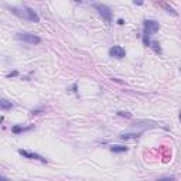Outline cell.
Returning a JSON list of instances; mask_svg holds the SVG:
<instances>
[{"label":"cell","instance_id":"obj_17","mask_svg":"<svg viewBox=\"0 0 181 181\" xmlns=\"http://www.w3.org/2000/svg\"><path fill=\"white\" fill-rule=\"evenodd\" d=\"M117 23H119V24H125V21H123L122 19H119V20H117Z\"/></svg>","mask_w":181,"mask_h":181},{"label":"cell","instance_id":"obj_10","mask_svg":"<svg viewBox=\"0 0 181 181\" xmlns=\"http://www.w3.org/2000/svg\"><path fill=\"white\" fill-rule=\"evenodd\" d=\"M0 108H2V111H7V109H11L13 108V103L7 101V99H2L0 101Z\"/></svg>","mask_w":181,"mask_h":181},{"label":"cell","instance_id":"obj_9","mask_svg":"<svg viewBox=\"0 0 181 181\" xmlns=\"http://www.w3.org/2000/svg\"><path fill=\"white\" fill-rule=\"evenodd\" d=\"M142 136V132L139 133H122L120 135V139L122 140H127V139H137Z\"/></svg>","mask_w":181,"mask_h":181},{"label":"cell","instance_id":"obj_12","mask_svg":"<svg viewBox=\"0 0 181 181\" xmlns=\"http://www.w3.org/2000/svg\"><path fill=\"white\" fill-rule=\"evenodd\" d=\"M42 112H44V109H33L31 112H30V115H31V116H37V115H41Z\"/></svg>","mask_w":181,"mask_h":181},{"label":"cell","instance_id":"obj_6","mask_svg":"<svg viewBox=\"0 0 181 181\" xmlns=\"http://www.w3.org/2000/svg\"><path fill=\"white\" fill-rule=\"evenodd\" d=\"M23 17H26V19L31 20V21H34V23H38L40 21V17H38V14L34 11L33 9H30V7H27V6H24V14Z\"/></svg>","mask_w":181,"mask_h":181},{"label":"cell","instance_id":"obj_1","mask_svg":"<svg viewBox=\"0 0 181 181\" xmlns=\"http://www.w3.org/2000/svg\"><path fill=\"white\" fill-rule=\"evenodd\" d=\"M143 27H144L143 37L149 38L150 36H153L154 33H157V31H158V28H160V24H158L157 21H156V20H144Z\"/></svg>","mask_w":181,"mask_h":181},{"label":"cell","instance_id":"obj_7","mask_svg":"<svg viewBox=\"0 0 181 181\" xmlns=\"http://www.w3.org/2000/svg\"><path fill=\"white\" fill-rule=\"evenodd\" d=\"M33 129H34V125L27 126V127L16 125V126H13V127H11V132H13L14 135H19V133H23V132H28V130H33Z\"/></svg>","mask_w":181,"mask_h":181},{"label":"cell","instance_id":"obj_19","mask_svg":"<svg viewBox=\"0 0 181 181\" xmlns=\"http://www.w3.org/2000/svg\"><path fill=\"white\" fill-rule=\"evenodd\" d=\"M180 122H181V111H180Z\"/></svg>","mask_w":181,"mask_h":181},{"label":"cell","instance_id":"obj_3","mask_svg":"<svg viewBox=\"0 0 181 181\" xmlns=\"http://www.w3.org/2000/svg\"><path fill=\"white\" fill-rule=\"evenodd\" d=\"M93 7L98 10V13L102 16V19L105 20L108 24L112 23V11H111V9H109L108 6L101 5V3H95V5H93Z\"/></svg>","mask_w":181,"mask_h":181},{"label":"cell","instance_id":"obj_11","mask_svg":"<svg viewBox=\"0 0 181 181\" xmlns=\"http://www.w3.org/2000/svg\"><path fill=\"white\" fill-rule=\"evenodd\" d=\"M150 47H151V48H153V50L157 52V54H161V48H160V44H158L157 41H151Z\"/></svg>","mask_w":181,"mask_h":181},{"label":"cell","instance_id":"obj_15","mask_svg":"<svg viewBox=\"0 0 181 181\" xmlns=\"http://www.w3.org/2000/svg\"><path fill=\"white\" fill-rule=\"evenodd\" d=\"M117 115H119V116H125V117H132V115H130L129 112H123V111L117 112Z\"/></svg>","mask_w":181,"mask_h":181},{"label":"cell","instance_id":"obj_8","mask_svg":"<svg viewBox=\"0 0 181 181\" xmlns=\"http://www.w3.org/2000/svg\"><path fill=\"white\" fill-rule=\"evenodd\" d=\"M111 151L112 153H126V151H127V147H126V146L115 144V146H111Z\"/></svg>","mask_w":181,"mask_h":181},{"label":"cell","instance_id":"obj_4","mask_svg":"<svg viewBox=\"0 0 181 181\" xmlns=\"http://www.w3.org/2000/svg\"><path fill=\"white\" fill-rule=\"evenodd\" d=\"M109 55L111 57H115V58H125L126 55V51H125V48L120 45H113L109 48Z\"/></svg>","mask_w":181,"mask_h":181},{"label":"cell","instance_id":"obj_13","mask_svg":"<svg viewBox=\"0 0 181 181\" xmlns=\"http://www.w3.org/2000/svg\"><path fill=\"white\" fill-rule=\"evenodd\" d=\"M156 181H176V177H161V178H157Z\"/></svg>","mask_w":181,"mask_h":181},{"label":"cell","instance_id":"obj_18","mask_svg":"<svg viewBox=\"0 0 181 181\" xmlns=\"http://www.w3.org/2000/svg\"><path fill=\"white\" fill-rule=\"evenodd\" d=\"M0 181H9V180H7L6 177H2V178H0Z\"/></svg>","mask_w":181,"mask_h":181},{"label":"cell","instance_id":"obj_16","mask_svg":"<svg viewBox=\"0 0 181 181\" xmlns=\"http://www.w3.org/2000/svg\"><path fill=\"white\" fill-rule=\"evenodd\" d=\"M17 75V71H14V72H11V74H9L7 76H16Z\"/></svg>","mask_w":181,"mask_h":181},{"label":"cell","instance_id":"obj_5","mask_svg":"<svg viewBox=\"0 0 181 181\" xmlns=\"http://www.w3.org/2000/svg\"><path fill=\"white\" fill-rule=\"evenodd\" d=\"M19 154H21V156H23V157H26V158H31V160H38V161H41V163H47V158H44L42 156H40V154H37V153L27 151V150L20 149L19 150Z\"/></svg>","mask_w":181,"mask_h":181},{"label":"cell","instance_id":"obj_2","mask_svg":"<svg viewBox=\"0 0 181 181\" xmlns=\"http://www.w3.org/2000/svg\"><path fill=\"white\" fill-rule=\"evenodd\" d=\"M16 38L20 40V41H23V42L31 44V45H34V44H40V42H41V38L38 37V36H36V34H31V33H17Z\"/></svg>","mask_w":181,"mask_h":181},{"label":"cell","instance_id":"obj_14","mask_svg":"<svg viewBox=\"0 0 181 181\" xmlns=\"http://www.w3.org/2000/svg\"><path fill=\"white\" fill-rule=\"evenodd\" d=\"M163 7H164V9L167 10L168 13H171V14H174V16H177V13H176V11H174V10L171 9V7H170V6H167V5H163Z\"/></svg>","mask_w":181,"mask_h":181}]
</instances>
